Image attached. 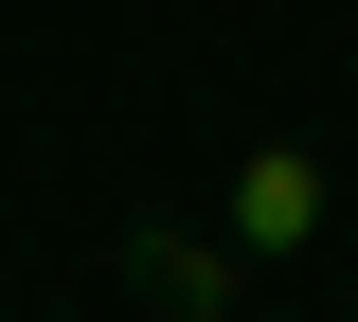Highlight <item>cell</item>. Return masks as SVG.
Returning <instances> with one entry per match:
<instances>
[{
    "label": "cell",
    "mask_w": 358,
    "mask_h": 322,
    "mask_svg": "<svg viewBox=\"0 0 358 322\" xmlns=\"http://www.w3.org/2000/svg\"><path fill=\"white\" fill-rule=\"evenodd\" d=\"M126 286H143V305H179V322H215V305H233V251H197V233H143V251H126Z\"/></svg>",
    "instance_id": "7a4b0ae2"
},
{
    "label": "cell",
    "mask_w": 358,
    "mask_h": 322,
    "mask_svg": "<svg viewBox=\"0 0 358 322\" xmlns=\"http://www.w3.org/2000/svg\"><path fill=\"white\" fill-rule=\"evenodd\" d=\"M305 233H322V161H305V143H268L251 180H233V251H305Z\"/></svg>",
    "instance_id": "6da1fadb"
}]
</instances>
